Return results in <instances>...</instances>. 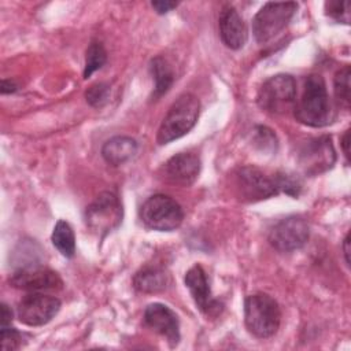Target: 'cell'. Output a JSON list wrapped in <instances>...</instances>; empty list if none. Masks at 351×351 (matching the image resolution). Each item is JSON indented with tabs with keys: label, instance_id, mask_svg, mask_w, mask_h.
Masks as SVG:
<instances>
[{
	"label": "cell",
	"instance_id": "1",
	"mask_svg": "<svg viewBox=\"0 0 351 351\" xmlns=\"http://www.w3.org/2000/svg\"><path fill=\"white\" fill-rule=\"evenodd\" d=\"M234 186L239 197L245 202H259L278 193L296 197L302 189L298 178L287 173L267 174L255 166L237 169L234 173Z\"/></svg>",
	"mask_w": 351,
	"mask_h": 351
},
{
	"label": "cell",
	"instance_id": "2",
	"mask_svg": "<svg viewBox=\"0 0 351 351\" xmlns=\"http://www.w3.org/2000/svg\"><path fill=\"white\" fill-rule=\"evenodd\" d=\"M293 111L299 122L311 128H324L333 122L335 110L329 100L326 84L319 74L306 77L303 93L295 103Z\"/></svg>",
	"mask_w": 351,
	"mask_h": 351
},
{
	"label": "cell",
	"instance_id": "3",
	"mask_svg": "<svg viewBox=\"0 0 351 351\" xmlns=\"http://www.w3.org/2000/svg\"><path fill=\"white\" fill-rule=\"evenodd\" d=\"M244 324L251 335L267 339L277 333L281 324L278 303L267 293H254L244 300Z\"/></svg>",
	"mask_w": 351,
	"mask_h": 351
},
{
	"label": "cell",
	"instance_id": "4",
	"mask_svg": "<svg viewBox=\"0 0 351 351\" xmlns=\"http://www.w3.org/2000/svg\"><path fill=\"white\" fill-rule=\"evenodd\" d=\"M200 112V101L192 93L181 95L165 115L156 140L159 144H169L185 136L197 122Z\"/></svg>",
	"mask_w": 351,
	"mask_h": 351
},
{
	"label": "cell",
	"instance_id": "5",
	"mask_svg": "<svg viewBox=\"0 0 351 351\" xmlns=\"http://www.w3.org/2000/svg\"><path fill=\"white\" fill-rule=\"evenodd\" d=\"M258 106L270 114H284L296 103V82L289 74H276L267 78L256 95Z\"/></svg>",
	"mask_w": 351,
	"mask_h": 351
},
{
	"label": "cell",
	"instance_id": "6",
	"mask_svg": "<svg viewBox=\"0 0 351 351\" xmlns=\"http://www.w3.org/2000/svg\"><path fill=\"white\" fill-rule=\"evenodd\" d=\"M143 223L152 230L171 232L177 229L184 219L181 206L170 196L158 193L149 196L140 208Z\"/></svg>",
	"mask_w": 351,
	"mask_h": 351
},
{
	"label": "cell",
	"instance_id": "7",
	"mask_svg": "<svg viewBox=\"0 0 351 351\" xmlns=\"http://www.w3.org/2000/svg\"><path fill=\"white\" fill-rule=\"evenodd\" d=\"M298 10V3L269 1L261 7L252 19V33L258 44H266L282 32Z\"/></svg>",
	"mask_w": 351,
	"mask_h": 351
},
{
	"label": "cell",
	"instance_id": "8",
	"mask_svg": "<svg viewBox=\"0 0 351 351\" xmlns=\"http://www.w3.org/2000/svg\"><path fill=\"white\" fill-rule=\"evenodd\" d=\"M123 217V210L118 195L101 192L85 210V223L89 230L99 237H104L117 229Z\"/></svg>",
	"mask_w": 351,
	"mask_h": 351
},
{
	"label": "cell",
	"instance_id": "9",
	"mask_svg": "<svg viewBox=\"0 0 351 351\" xmlns=\"http://www.w3.org/2000/svg\"><path fill=\"white\" fill-rule=\"evenodd\" d=\"M310 226L306 218L289 215L280 219L269 232V243L278 252H292L302 248L308 240Z\"/></svg>",
	"mask_w": 351,
	"mask_h": 351
},
{
	"label": "cell",
	"instance_id": "10",
	"mask_svg": "<svg viewBox=\"0 0 351 351\" xmlns=\"http://www.w3.org/2000/svg\"><path fill=\"white\" fill-rule=\"evenodd\" d=\"M298 162L307 176H318L332 169L336 162L332 138L321 136L304 141L298 152Z\"/></svg>",
	"mask_w": 351,
	"mask_h": 351
},
{
	"label": "cell",
	"instance_id": "11",
	"mask_svg": "<svg viewBox=\"0 0 351 351\" xmlns=\"http://www.w3.org/2000/svg\"><path fill=\"white\" fill-rule=\"evenodd\" d=\"M60 310V300L43 292H30L16 306L18 319L27 326L48 324Z\"/></svg>",
	"mask_w": 351,
	"mask_h": 351
},
{
	"label": "cell",
	"instance_id": "12",
	"mask_svg": "<svg viewBox=\"0 0 351 351\" xmlns=\"http://www.w3.org/2000/svg\"><path fill=\"white\" fill-rule=\"evenodd\" d=\"M10 285L27 292H45L62 289L60 276L38 263L21 266L10 276Z\"/></svg>",
	"mask_w": 351,
	"mask_h": 351
},
{
	"label": "cell",
	"instance_id": "13",
	"mask_svg": "<svg viewBox=\"0 0 351 351\" xmlns=\"http://www.w3.org/2000/svg\"><path fill=\"white\" fill-rule=\"evenodd\" d=\"M185 285L192 295L197 308L207 317H217L221 314L223 306L211 293L206 271L200 265L192 266L185 274Z\"/></svg>",
	"mask_w": 351,
	"mask_h": 351
},
{
	"label": "cell",
	"instance_id": "14",
	"mask_svg": "<svg viewBox=\"0 0 351 351\" xmlns=\"http://www.w3.org/2000/svg\"><path fill=\"white\" fill-rule=\"evenodd\" d=\"M144 322L154 332L163 336L170 347L180 341V322L177 314L162 303H152L144 310Z\"/></svg>",
	"mask_w": 351,
	"mask_h": 351
},
{
	"label": "cell",
	"instance_id": "15",
	"mask_svg": "<svg viewBox=\"0 0 351 351\" xmlns=\"http://www.w3.org/2000/svg\"><path fill=\"white\" fill-rule=\"evenodd\" d=\"M200 173V159L191 152H180L173 155L162 166L163 178L174 185L189 186Z\"/></svg>",
	"mask_w": 351,
	"mask_h": 351
},
{
	"label": "cell",
	"instance_id": "16",
	"mask_svg": "<svg viewBox=\"0 0 351 351\" xmlns=\"http://www.w3.org/2000/svg\"><path fill=\"white\" fill-rule=\"evenodd\" d=\"M219 36L222 43L230 49H240L247 43L248 30L244 19L232 5H226L221 11Z\"/></svg>",
	"mask_w": 351,
	"mask_h": 351
},
{
	"label": "cell",
	"instance_id": "17",
	"mask_svg": "<svg viewBox=\"0 0 351 351\" xmlns=\"http://www.w3.org/2000/svg\"><path fill=\"white\" fill-rule=\"evenodd\" d=\"M170 284L167 271L160 266H144L133 276V288L141 293H156L165 291Z\"/></svg>",
	"mask_w": 351,
	"mask_h": 351
},
{
	"label": "cell",
	"instance_id": "18",
	"mask_svg": "<svg viewBox=\"0 0 351 351\" xmlns=\"http://www.w3.org/2000/svg\"><path fill=\"white\" fill-rule=\"evenodd\" d=\"M137 141L128 136H115L101 147L103 159L111 166H119L137 154Z\"/></svg>",
	"mask_w": 351,
	"mask_h": 351
},
{
	"label": "cell",
	"instance_id": "19",
	"mask_svg": "<svg viewBox=\"0 0 351 351\" xmlns=\"http://www.w3.org/2000/svg\"><path fill=\"white\" fill-rule=\"evenodd\" d=\"M149 69H151L152 78L155 81V89H154L152 97L159 99L170 89V86L174 81L173 70L169 66V63L166 62V59H163L162 56H156L155 59H152Z\"/></svg>",
	"mask_w": 351,
	"mask_h": 351
},
{
	"label": "cell",
	"instance_id": "20",
	"mask_svg": "<svg viewBox=\"0 0 351 351\" xmlns=\"http://www.w3.org/2000/svg\"><path fill=\"white\" fill-rule=\"evenodd\" d=\"M53 247L66 258H73L75 254V237L69 222L59 219L53 226L51 236Z\"/></svg>",
	"mask_w": 351,
	"mask_h": 351
},
{
	"label": "cell",
	"instance_id": "21",
	"mask_svg": "<svg viewBox=\"0 0 351 351\" xmlns=\"http://www.w3.org/2000/svg\"><path fill=\"white\" fill-rule=\"evenodd\" d=\"M106 60H107V52L103 44L99 41H92L86 48L84 78H89L95 71L101 69Z\"/></svg>",
	"mask_w": 351,
	"mask_h": 351
},
{
	"label": "cell",
	"instance_id": "22",
	"mask_svg": "<svg viewBox=\"0 0 351 351\" xmlns=\"http://www.w3.org/2000/svg\"><path fill=\"white\" fill-rule=\"evenodd\" d=\"M350 77H351V70L350 66L341 67L336 75H335V82H333V90L336 100L340 106L344 108L350 107Z\"/></svg>",
	"mask_w": 351,
	"mask_h": 351
},
{
	"label": "cell",
	"instance_id": "23",
	"mask_svg": "<svg viewBox=\"0 0 351 351\" xmlns=\"http://www.w3.org/2000/svg\"><path fill=\"white\" fill-rule=\"evenodd\" d=\"M252 136H254L252 143L259 151L269 152V154H273L277 151L278 141L271 129L266 126H255Z\"/></svg>",
	"mask_w": 351,
	"mask_h": 351
},
{
	"label": "cell",
	"instance_id": "24",
	"mask_svg": "<svg viewBox=\"0 0 351 351\" xmlns=\"http://www.w3.org/2000/svg\"><path fill=\"white\" fill-rule=\"evenodd\" d=\"M325 14L339 23L348 25L350 22V3L346 0H330L325 3Z\"/></svg>",
	"mask_w": 351,
	"mask_h": 351
},
{
	"label": "cell",
	"instance_id": "25",
	"mask_svg": "<svg viewBox=\"0 0 351 351\" xmlns=\"http://www.w3.org/2000/svg\"><path fill=\"white\" fill-rule=\"evenodd\" d=\"M85 97L92 107H103L110 97V85L106 82L93 84L85 92Z\"/></svg>",
	"mask_w": 351,
	"mask_h": 351
},
{
	"label": "cell",
	"instance_id": "26",
	"mask_svg": "<svg viewBox=\"0 0 351 351\" xmlns=\"http://www.w3.org/2000/svg\"><path fill=\"white\" fill-rule=\"evenodd\" d=\"M22 346V335L15 328L1 326V350L15 351Z\"/></svg>",
	"mask_w": 351,
	"mask_h": 351
},
{
	"label": "cell",
	"instance_id": "27",
	"mask_svg": "<svg viewBox=\"0 0 351 351\" xmlns=\"http://www.w3.org/2000/svg\"><path fill=\"white\" fill-rule=\"evenodd\" d=\"M151 5L158 14L163 15V14H167L169 11H171L173 8H176L178 5V3L177 1H167V0L163 1V0H160V1H152Z\"/></svg>",
	"mask_w": 351,
	"mask_h": 351
},
{
	"label": "cell",
	"instance_id": "28",
	"mask_svg": "<svg viewBox=\"0 0 351 351\" xmlns=\"http://www.w3.org/2000/svg\"><path fill=\"white\" fill-rule=\"evenodd\" d=\"M0 322H1V326H10L11 325V321H12V311L11 308L5 304V303H1V314H0Z\"/></svg>",
	"mask_w": 351,
	"mask_h": 351
},
{
	"label": "cell",
	"instance_id": "29",
	"mask_svg": "<svg viewBox=\"0 0 351 351\" xmlns=\"http://www.w3.org/2000/svg\"><path fill=\"white\" fill-rule=\"evenodd\" d=\"M18 89L16 84L11 80H3L1 81V93L5 95V93H14L15 90Z\"/></svg>",
	"mask_w": 351,
	"mask_h": 351
},
{
	"label": "cell",
	"instance_id": "30",
	"mask_svg": "<svg viewBox=\"0 0 351 351\" xmlns=\"http://www.w3.org/2000/svg\"><path fill=\"white\" fill-rule=\"evenodd\" d=\"M350 130H346L343 137H341V148H343V152H344V156L346 159L348 160L350 158Z\"/></svg>",
	"mask_w": 351,
	"mask_h": 351
},
{
	"label": "cell",
	"instance_id": "31",
	"mask_svg": "<svg viewBox=\"0 0 351 351\" xmlns=\"http://www.w3.org/2000/svg\"><path fill=\"white\" fill-rule=\"evenodd\" d=\"M343 252H344L346 263L350 266V233H347L343 240Z\"/></svg>",
	"mask_w": 351,
	"mask_h": 351
}]
</instances>
